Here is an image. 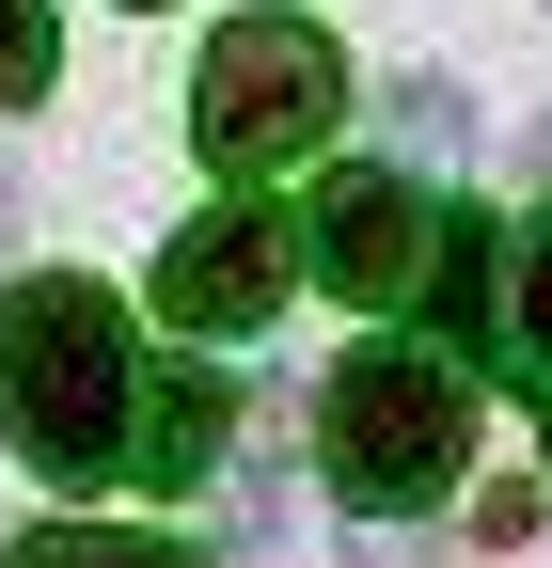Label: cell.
Here are the masks:
<instances>
[{"label": "cell", "instance_id": "obj_14", "mask_svg": "<svg viewBox=\"0 0 552 568\" xmlns=\"http://www.w3.org/2000/svg\"><path fill=\"white\" fill-rule=\"evenodd\" d=\"M126 17H159V0H126Z\"/></svg>", "mask_w": 552, "mask_h": 568}, {"label": "cell", "instance_id": "obj_11", "mask_svg": "<svg viewBox=\"0 0 552 568\" xmlns=\"http://www.w3.org/2000/svg\"><path fill=\"white\" fill-rule=\"evenodd\" d=\"M0 253H17V159H0Z\"/></svg>", "mask_w": 552, "mask_h": 568}, {"label": "cell", "instance_id": "obj_5", "mask_svg": "<svg viewBox=\"0 0 552 568\" xmlns=\"http://www.w3.org/2000/svg\"><path fill=\"white\" fill-rule=\"evenodd\" d=\"M300 284V222L285 205H205V222L159 253V316L174 332H268Z\"/></svg>", "mask_w": 552, "mask_h": 568}, {"label": "cell", "instance_id": "obj_12", "mask_svg": "<svg viewBox=\"0 0 552 568\" xmlns=\"http://www.w3.org/2000/svg\"><path fill=\"white\" fill-rule=\"evenodd\" d=\"M536 174H552V126H536Z\"/></svg>", "mask_w": 552, "mask_h": 568}, {"label": "cell", "instance_id": "obj_2", "mask_svg": "<svg viewBox=\"0 0 552 568\" xmlns=\"http://www.w3.org/2000/svg\"><path fill=\"white\" fill-rule=\"evenodd\" d=\"M316 474H331V506H364V521H410V506H442L458 458H473V379H458V347H348V364L316 379Z\"/></svg>", "mask_w": 552, "mask_h": 568}, {"label": "cell", "instance_id": "obj_10", "mask_svg": "<svg viewBox=\"0 0 552 568\" xmlns=\"http://www.w3.org/2000/svg\"><path fill=\"white\" fill-rule=\"evenodd\" d=\"M521 347L552 364V205H536V237H521Z\"/></svg>", "mask_w": 552, "mask_h": 568}, {"label": "cell", "instance_id": "obj_7", "mask_svg": "<svg viewBox=\"0 0 552 568\" xmlns=\"http://www.w3.org/2000/svg\"><path fill=\"white\" fill-rule=\"evenodd\" d=\"M0 568H190L174 537H111V521H48V537H17Z\"/></svg>", "mask_w": 552, "mask_h": 568}, {"label": "cell", "instance_id": "obj_13", "mask_svg": "<svg viewBox=\"0 0 552 568\" xmlns=\"http://www.w3.org/2000/svg\"><path fill=\"white\" fill-rule=\"evenodd\" d=\"M536 426H552V379H536Z\"/></svg>", "mask_w": 552, "mask_h": 568}, {"label": "cell", "instance_id": "obj_1", "mask_svg": "<svg viewBox=\"0 0 552 568\" xmlns=\"http://www.w3.org/2000/svg\"><path fill=\"white\" fill-rule=\"evenodd\" d=\"M0 443L48 489H111L143 474V364L95 268H17L0 284Z\"/></svg>", "mask_w": 552, "mask_h": 568}, {"label": "cell", "instance_id": "obj_9", "mask_svg": "<svg viewBox=\"0 0 552 568\" xmlns=\"http://www.w3.org/2000/svg\"><path fill=\"white\" fill-rule=\"evenodd\" d=\"M63 80V32H48V0H0V111L17 95H48Z\"/></svg>", "mask_w": 552, "mask_h": 568}, {"label": "cell", "instance_id": "obj_3", "mask_svg": "<svg viewBox=\"0 0 552 568\" xmlns=\"http://www.w3.org/2000/svg\"><path fill=\"white\" fill-rule=\"evenodd\" d=\"M316 268L364 316H427V332H490V222L442 205L427 174H331L316 190Z\"/></svg>", "mask_w": 552, "mask_h": 568}, {"label": "cell", "instance_id": "obj_6", "mask_svg": "<svg viewBox=\"0 0 552 568\" xmlns=\"http://www.w3.org/2000/svg\"><path fill=\"white\" fill-rule=\"evenodd\" d=\"M222 443H237L222 364H143V474H126V489H205Z\"/></svg>", "mask_w": 552, "mask_h": 568}, {"label": "cell", "instance_id": "obj_4", "mask_svg": "<svg viewBox=\"0 0 552 568\" xmlns=\"http://www.w3.org/2000/svg\"><path fill=\"white\" fill-rule=\"evenodd\" d=\"M348 126V48L316 17H222V48L190 63V142L222 174H285Z\"/></svg>", "mask_w": 552, "mask_h": 568}, {"label": "cell", "instance_id": "obj_8", "mask_svg": "<svg viewBox=\"0 0 552 568\" xmlns=\"http://www.w3.org/2000/svg\"><path fill=\"white\" fill-rule=\"evenodd\" d=\"M379 111H395V142H410V159H473V111H458V80H395Z\"/></svg>", "mask_w": 552, "mask_h": 568}]
</instances>
